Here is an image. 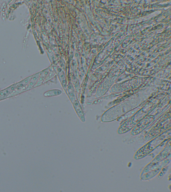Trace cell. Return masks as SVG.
<instances>
[{
  "mask_svg": "<svg viewBox=\"0 0 171 192\" xmlns=\"http://www.w3.org/2000/svg\"><path fill=\"white\" fill-rule=\"evenodd\" d=\"M67 89L69 97L73 103L76 99L74 88H73L72 84H69L67 88Z\"/></svg>",
  "mask_w": 171,
  "mask_h": 192,
  "instance_id": "cell-10",
  "label": "cell"
},
{
  "mask_svg": "<svg viewBox=\"0 0 171 192\" xmlns=\"http://www.w3.org/2000/svg\"><path fill=\"white\" fill-rule=\"evenodd\" d=\"M55 72L54 71H52V70H50L49 73L45 80L44 82V83H46L48 81H49V80L51 79L52 78H53L55 76Z\"/></svg>",
  "mask_w": 171,
  "mask_h": 192,
  "instance_id": "cell-14",
  "label": "cell"
},
{
  "mask_svg": "<svg viewBox=\"0 0 171 192\" xmlns=\"http://www.w3.org/2000/svg\"><path fill=\"white\" fill-rule=\"evenodd\" d=\"M1 100H2L1 99V98H0V101H1Z\"/></svg>",
  "mask_w": 171,
  "mask_h": 192,
  "instance_id": "cell-15",
  "label": "cell"
},
{
  "mask_svg": "<svg viewBox=\"0 0 171 192\" xmlns=\"http://www.w3.org/2000/svg\"><path fill=\"white\" fill-rule=\"evenodd\" d=\"M27 86L23 87H18L8 96L7 98L21 94L23 92L27 91Z\"/></svg>",
  "mask_w": 171,
  "mask_h": 192,
  "instance_id": "cell-9",
  "label": "cell"
},
{
  "mask_svg": "<svg viewBox=\"0 0 171 192\" xmlns=\"http://www.w3.org/2000/svg\"><path fill=\"white\" fill-rule=\"evenodd\" d=\"M18 87L17 83L6 89L0 91V98L2 100L7 98Z\"/></svg>",
  "mask_w": 171,
  "mask_h": 192,
  "instance_id": "cell-4",
  "label": "cell"
},
{
  "mask_svg": "<svg viewBox=\"0 0 171 192\" xmlns=\"http://www.w3.org/2000/svg\"><path fill=\"white\" fill-rule=\"evenodd\" d=\"M32 77V75L28 77L25 79L22 80V81L17 83L18 87H23L27 86L28 83L30 82Z\"/></svg>",
  "mask_w": 171,
  "mask_h": 192,
  "instance_id": "cell-12",
  "label": "cell"
},
{
  "mask_svg": "<svg viewBox=\"0 0 171 192\" xmlns=\"http://www.w3.org/2000/svg\"><path fill=\"white\" fill-rule=\"evenodd\" d=\"M40 74V72L32 75V78L27 85V91L29 90L32 89V88H34V86L38 81Z\"/></svg>",
  "mask_w": 171,
  "mask_h": 192,
  "instance_id": "cell-7",
  "label": "cell"
},
{
  "mask_svg": "<svg viewBox=\"0 0 171 192\" xmlns=\"http://www.w3.org/2000/svg\"><path fill=\"white\" fill-rule=\"evenodd\" d=\"M50 71V69L49 67H48L41 72H40V74L38 81L34 88L41 86L44 83L45 80L49 73Z\"/></svg>",
  "mask_w": 171,
  "mask_h": 192,
  "instance_id": "cell-5",
  "label": "cell"
},
{
  "mask_svg": "<svg viewBox=\"0 0 171 192\" xmlns=\"http://www.w3.org/2000/svg\"><path fill=\"white\" fill-rule=\"evenodd\" d=\"M168 168V166H166L162 168L158 173L159 174L158 175L157 178L159 179H161L163 177L165 173H166L167 171Z\"/></svg>",
  "mask_w": 171,
  "mask_h": 192,
  "instance_id": "cell-13",
  "label": "cell"
},
{
  "mask_svg": "<svg viewBox=\"0 0 171 192\" xmlns=\"http://www.w3.org/2000/svg\"><path fill=\"white\" fill-rule=\"evenodd\" d=\"M170 127V118L159 123L151 130L144 137L145 141L148 142L163 133Z\"/></svg>",
  "mask_w": 171,
  "mask_h": 192,
  "instance_id": "cell-3",
  "label": "cell"
},
{
  "mask_svg": "<svg viewBox=\"0 0 171 192\" xmlns=\"http://www.w3.org/2000/svg\"><path fill=\"white\" fill-rule=\"evenodd\" d=\"M59 77L60 82L61 83L64 89L65 90H66L67 85L66 77L63 71L61 72L59 74Z\"/></svg>",
  "mask_w": 171,
  "mask_h": 192,
  "instance_id": "cell-11",
  "label": "cell"
},
{
  "mask_svg": "<svg viewBox=\"0 0 171 192\" xmlns=\"http://www.w3.org/2000/svg\"><path fill=\"white\" fill-rule=\"evenodd\" d=\"M62 93V91L60 90L54 89L45 92L44 95L45 97H51L60 95Z\"/></svg>",
  "mask_w": 171,
  "mask_h": 192,
  "instance_id": "cell-8",
  "label": "cell"
},
{
  "mask_svg": "<svg viewBox=\"0 0 171 192\" xmlns=\"http://www.w3.org/2000/svg\"><path fill=\"white\" fill-rule=\"evenodd\" d=\"M170 141L164 149L142 170L140 177L150 171L155 175L159 173L163 168L168 165L171 161Z\"/></svg>",
  "mask_w": 171,
  "mask_h": 192,
  "instance_id": "cell-2",
  "label": "cell"
},
{
  "mask_svg": "<svg viewBox=\"0 0 171 192\" xmlns=\"http://www.w3.org/2000/svg\"><path fill=\"white\" fill-rule=\"evenodd\" d=\"M170 129L164 132L155 138L150 140V142L141 147L134 155V159L138 160L143 158L158 147L166 146L170 141Z\"/></svg>",
  "mask_w": 171,
  "mask_h": 192,
  "instance_id": "cell-1",
  "label": "cell"
},
{
  "mask_svg": "<svg viewBox=\"0 0 171 192\" xmlns=\"http://www.w3.org/2000/svg\"><path fill=\"white\" fill-rule=\"evenodd\" d=\"M75 110L79 117L83 122L85 121L84 114L82 107H81L79 103L77 100H76L73 103Z\"/></svg>",
  "mask_w": 171,
  "mask_h": 192,
  "instance_id": "cell-6",
  "label": "cell"
}]
</instances>
